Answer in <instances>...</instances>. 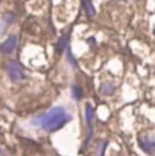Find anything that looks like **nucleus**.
Instances as JSON below:
<instances>
[{"label":"nucleus","instance_id":"3","mask_svg":"<svg viewBox=\"0 0 155 156\" xmlns=\"http://www.w3.org/2000/svg\"><path fill=\"white\" fill-rule=\"evenodd\" d=\"M138 144L146 154L155 156V139L151 137H143L138 140Z\"/></svg>","mask_w":155,"mask_h":156},{"label":"nucleus","instance_id":"11","mask_svg":"<svg viewBox=\"0 0 155 156\" xmlns=\"http://www.w3.org/2000/svg\"><path fill=\"white\" fill-rule=\"evenodd\" d=\"M68 57H69V60H70L71 63H73V65H76V61H75V59L73 58V56H72V54H71L70 51L68 52Z\"/></svg>","mask_w":155,"mask_h":156},{"label":"nucleus","instance_id":"1","mask_svg":"<svg viewBox=\"0 0 155 156\" xmlns=\"http://www.w3.org/2000/svg\"><path fill=\"white\" fill-rule=\"evenodd\" d=\"M70 120V117L65 113L63 108H54L49 113L36 119L34 122L40 123V126L48 132H54L63 127L68 121Z\"/></svg>","mask_w":155,"mask_h":156},{"label":"nucleus","instance_id":"8","mask_svg":"<svg viewBox=\"0 0 155 156\" xmlns=\"http://www.w3.org/2000/svg\"><path fill=\"white\" fill-rule=\"evenodd\" d=\"M114 86L112 83H109V82H106V83H102L101 87H100V93L104 94V95H112L114 93Z\"/></svg>","mask_w":155,"mask_h":156},{"label":"nucleus","instance_id":"6","mask_svg":"<svg viewBox=\"0 0 155 156\" xmlns=\"http://www.w3.org/2000/svg\"><path fill=\"white\" fill-rule=\"evenodd\" d=\"M81 4H83V8L88 17H93L95 15L96 11H95V8L93 5L92 0H81Z\"/></svg>","mask_w":155,"mask_h":156},{"label":"nucleus","instance_id":"10","mask_svg":"<svg viewBox=\"0 0 155 156\" xmlns=\"http://www.w3.org/2000/svg\"><path fill=\"white\" fill-rule=\"evenodd\" d=\"M107 144H108V143H107L106 140H104L98 144V147H97V156H104Z\"/></svg>","mask_w":155,"mask_h":156},{"label":"nucleus","instance_id":"4","mask_svg":"<svg viewBox=\"0 0 155 156\" xmlns=\"http://www.w3.org/2000/svg\"><path fill=\"white\" fill-rule=\"evenodd\" d=\"M16 44H17V38L16 36H10L0 47V51L4 54H10L15 50Z\"/></svg>","mask_w":155,"mask_h":156},{"label":"nucleus","instance_id":"5","mask_svg":"<svg viewBox=\"0 0 155 156\" xmlns=\"http://www.w3.org/2000/svg\"><path fill=\"white\" fill-rule=\"evenodd\" d=\"M93 117H94V111H93V108L91 107V105H86V125L89 128V137L88 140L91 138L92 136V121H93Z\"/></svg>","mask_w":155,"mask_h":156},{"label":"nucleus","instance_id":"7","mask_svg":"<svg viewBox=\"0 0 155 156\" xmlns=\"http://www.w3.org/2000/svg\"><path fill=\"white\" fill-rule=\"evenodd\" d=\"M69 37H70V34H65V35H63L62 37L59 39L58 43H57V51H58L59 54L62 53L63 50L67 48L68 42H69Z\"/></svg>","mask_w":155,"mask_h":156},{"label":"nucleus","instance_id":"9","mask_svg":"<svg viewBox=\"0 0 155 156\" xmlns=\"http://www.w3.org/2000/svg\"><path fill=\"white\" fill-rule=\"evenodd\" d=\"M72 95H73V97H74L76 100H79L81 98V96H83V91H81V89L79 88V87L73 86V88H72Z\"/></svg>","mask_w":155,"mask_h":156},{"label":"nucleus","instance_id":"2","mask_svg":"<svg viewBox=\"0 0 155 156\" xmlns=\"http://www.w3.org/2000/svg\"><path fill=\"white\" fill-rule=\"evenodd\" d=\"M6 71L11 80L17 82L23 78V71L16 61H9L6 63Z\"/></svg>","mask_w":155,"mask_h":156},{"label":"nucleus","instance_id":"12","mask_svg":"<svg viewBox=\"0 0 155 156\" xmlns=\"http://www.w3.org/2000/svg\"><path fill=\"white\" fill-rule=\"evenodd\" d=\"M154 34H155V31H154Z\"/></svg>","mask_w":155,"mask_h":156}]
</instances>
